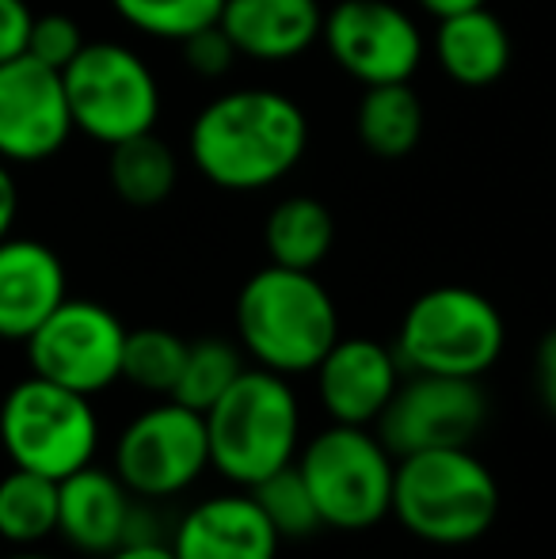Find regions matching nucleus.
<instances>
[{"label": "nucleus", "mask_w": 556, "mask_h": 559, "mask_svg": "<svg viewBox=\"0 0 556 559\" xmlns=\"http://www.w3.org/2000/svg\"><path fill=\"white\" fill-rule=\"evenodd\" d=\"M111 472L149 502L187 495L210 472L206 419L194 407L161 396L145 404L111 445Z\"/></svg>", "instance_id": "nucleus-8"}, {"label": "nucleus", "mask_w": 556, "mask_h": 559, "mask_svg": "<svg viewBox=\"0 0 556 559\" xmlns=\"http://www.w3.org/2000/svg\"><path fill=\"white\" fill-rule=\"evenodd\" d=\"M202 419L210 438V472L245 491L294 464L305 442L297 389L289 377L263 366H245Z\"/></svg>", "instance_id": "nucleus-4"}, {"label": "nucleus", "mask_w": 556, "mask_h": 559, "mask_svg": "<svg viewBox=\"0 0 556 559\" xmlns=\"http://www.w3.org/2000/svg\"><path fill=\"white\" fill-rule=\"evenodd\" d=\"M248 491H252V499L260 502L268 522L275 525L282 545H301V540L317 537V533L324 530V522H320V514H317V502H312L297 464H286V468H279L275 476L248 487Z\"/></svg>", "instance_id": "nucleus-26"}, {"label": "nucleus", "mask_w": 556, "mask_h": 559, "mask_svg": "<svg viewBox=\"0 0 556 559\" xmlns=\"http://www.w3.org/2000/svg\"><path fill=\"white\" fill-rule=\"evenodd\" d=\"M35 12L27 8V0H0V61H12L27 50V35Z\"/></svg>", "instance_id": "nucleus-30"}, {"label": "nucleus", "mask_w": 556, "mask_h": 559, "mask_svg": "<svg viewBox=\"0 0 556 559\" xmlns=\"http://www.w3.org/2000/svg\"><path fill=\"white\" fill-rule=\"evenodd\" d=\"M401 377L404 366L393 346L366 335H340L312 369L317 400L328 423H343V427H374L393 400Z\"/></svg>", "instance_id": "nucleus-14"}, {"label": "nucleus", "mask_w": 556, "mask_h": 559, "mask_svg": "<svg viewBox=\"0 0 556 559\" xmlns=\"http://www.w3.org/2000/svg\"><path fill=\"white\" fill-rule=\"evenodd\" d=\"M309 126L301 107L275 88H237L202 107L191 126L199 171L225 191H260L297 168Z\"/></svg>", "instance_id": "nucleus-1"}, {"label": "nucleus", "mask_w": 556, "mask_h": 559, "mask_svg": "<svg viewBox=\"0 0 556 559\" xmlns=\"http://www.w3.org/2000/svg\"><path fill=\"white\" fill-rule=\"evenodd\" d=\"M130 328L107 305L66 297L27 335V366L46 381L81 396H104L122 381V350Z\"/></svg>", "instance_id": "nucleus-10"}, {"label": "nucleus", "mask_w": 556, "mask_h": 559, "mask_svg": "<svg viewBox=\"0 0 556 559\" xmlns=\"http://www.w3.org/2000/svg\"><path fill=\"white\" fill-rule=\"evenodd\" d=\"M99 559H176V552L168 540H134V545H119Z\"/></svg>", "instance_id": "nucleus-33"}, {"label": "nucleus", "mask_w": 556, "mask_h": 559, "mask_svg": "<svg viewBox=\"0 0 556 559\" xmlns=\"http://www.w3.org/2000/svg\"><path fill=\"white\" fill-rule=\"evenodd\" d=\"M96 400L27 373L0 396V449L8 464L66 479L99 456Z\"/></svg>", "instance_id": "nucleus-6"}, {"label": "nucleus", "mask_w": 556, "mask_h": 559, "mask_svg": "<svg viewBox=\"0 0 556 559\" xmlns=\"http://www.w3.org/2000/svg\"><path fill=\"white\" fill-rule=\"evenodd\" d=\"M423 8H427L430 15H453V12H469V8H481V4H488V0H419Z\"/></svg>", "instance_id": "nucleus-34"}, {"label": "nucleus", "mask_w": 556, "mask_h": 559, "mask_svg": "<svg viewBox=\"0 0 556 559\" xmlns=\"http://www.w3.org/2000/svg\"><path fill=\"white\" fill-rule=\"evenodd\" d=\"M111 4L130 27L184 43L187 35L222 20L225 0H111Z\"/></svg>", "instance_id": "nucleus-27"}, {"label": "nucleus", "mask_w": 556, "mask_h": 559, "mask_svg": "<svg viewBox=\"0 0 556 559\" xmlns=\"http://www.w3.org/2000/svg\"><path fill=\"white\" fill-rule=\"evenodd\" d=\"M499 479L469 445L397 456L393 518L430 548H469L499 522Z\"/></svg>", "instance_id": "nucleus-2"}, {"label": "nucleus", "mask_w": 556, "mask_h": 559, "mask_svg": "<svg viewBox=\"0 0 556 559\" xmlns=\"http://www.w3.org/2000/svg\"><path fill=\"white\" fill-rule=\"evenodd\" d=\"M504 346L507 324L492 297L469 286H435L409 305L393 350L404 373L481 381L504 358Z\"/></svg>", "instance_id": "nucleus-7"}, {"label": "nucleus", "mask_w": 556, "mask_h": 559, "mask_svg": "<svg viewBox=\"0 0 556 559\" xmlns=\"http://www.w3.org/2000/svg\"><path fill=\"white\" fill-rule=\"evenodd\" d=\"M168 545L176 559H279L282 552L275 525L245 487L191 502L171 522Z\"/></svg>", "instance_id": "nucleus-15"}, {"label": "nucleus", "mask_w": 556, "mask_h": 559, "mask_svg": "<svg viewBox=\"0 0 556 559\" xmlns=\"http://www.w3.org/2000/svg\"><path fill=\"white\" fill-rule=\"evenodd\" d=\"M0 548H4V545H0Z\"/></svg>", "instance_id": "nucleus-36"}, {"label": "nucleus", "mask_w": 556, "mask_h": 559, "mask_svg": "<svg viewBox=\"0 0 556 559\" xmlns=\"http://www.w3.org/2000/svg\"><path fill=\"white\" fill-rule=\"evenodd\" d=\"M335 240V222L328 214L324 202L309 199V194H294L282 199L268 217L263 228V243H268L271 263L289 266V271H317L328 259Z\"/></svg>", "instance_id": "nucleus-20"}, {"label": "nucleus", "mask_w": 556, "mask_h": 559, "mask_svg": "<svg viewBox=\"0 0 556 559\" xmlns=\"http://www.w3.org/2000/svg\"><path fill=\"white\" fill-rule=\"evenodd\" d=\"M69 297L66 263L43 240H0V338L27 343V335Z\"/></svg>", "instance_id": "nucleus-17"}, {"label": "nucleus", "mask_w": 556, "mask_h": 559, "mask_svg": "<svg viewBox=\"0 0 556 559\" xmlns=\"http://www.w3.org/2000/svg\"><path fill=\"white\" fill-rule=\"evenodd\" d=\"M73 130L92 141L119 145L149 133L161 115V88L149 66L119 43H84V50L61 69Z\"/></svg>", "instance_id": "nucleus-9"}, {"label": "nucleus", "mask_w": 556, "mask_h": 559, "mask_svg": "<svg viewBox=\"0 0 556 559\" xmlns=\"http://www.w3.org/2000/svg\"><path fill=\"white\" fill-rule=\"evenodd\" d=\"M358 138L381 160H401L423 138V104L409 81L370 84L358 104Z\"/></svg>", "instance_id": "nucleus-22"}, {"label": "nucleus", "mask_w": 556, "mask_h": 559, "mask_svg": "<svg viewBox=\"0 0 556 559\" xmlns=\"http://www.w3.org/2000/svg\"><path fill=\"white\" fill-rule=\"evenodd\" d=\"M217 23L245 58L286 61L317 43L324 12L317 0H225Z\"/></svg>", "instance_id": "nucleus-18"}, {"label": "nucleus", "mask_w": 556, "mask_h": 559, "mask_svg": "<svg viewBox=\"0 0 556 559\" xmlns=\"http://www.w3.org/2000/svg\"><path fill=\"white\" fill-rule=\"evenodd\" d=\"M138 495L111 472V464H84L58 479V537L81 556H107L127 540Z\"/></svg>", "instance_id": "nucleus-16"}, {"label": "nucleus", "mask_w": 556, "mask_h": 559, "mask_svg": "<svg viewBox=\"0 0 556 559\" xmlns=\"http://www.w3.org/2000/svg\"><path fill=\"white\" fill-rule=\"evenodd\" d=\"M297 472L309 487L324 530L366 533L393 518L397 456L374 427L328 423L297 449Z\"/></svg>", "instance_id": "nucleus-5"}, {"label": "nucleus", "mask_w": 556, "mask_h": 559, "mask_svg": "<svg viewBox=\"0 0 556 559\" xmlns=\"http://www.w3.org/2000/svg\"><path fill=\"white\" fill-rule=\"evenodd\" d=\"M0 559H61V556H50L43 548H12V552H0Z\"/></svg>", "instance_id": "nucleus-35"}, {"label": "nucleus", "mask_w": 556, "mask_h": 559, "mask_svg": "<svg viewBox=\"0 0 556 559\" xmlns=\"http://www.w3.org/2000/svg\"><path fill=\"white\" fill-rule=\"evenodd\" d=\"M107 176H111V187L122 202H130V206H161L176 191L179 164L176 153L149 130L111 145Z\"/></svg>", "instance_id": "nucleus-23"}, {"label": "nucleus", "mask_w": 556, "mask_h": 559, "mask_svg": "<svg viewBox=\"0 0 556 559\" xmlns=\"http://www.w3.org/2000/svg\"><path fill=\"white\" fill-rule=\"evenodd\" d=\"M184 361L187 338H179L168 328H134L127 332V350H122V381L153 400L171 396L179 373H184Z\"/></svg>", "instance_id": "nucleus-25"}, {"label": "nucleus", "mask_w": 556, "mask_h": 559, "mask_svg": "<svg viewBox=\"0 0 556 559\" xmlns=\"http://www.w3.org/2000/svg\"><path fill=\"white\" fill-rule=\"evenodd\" d=\"M58 537V479L27 468L0 476V545L43 548Z\"/></svg>", "instance_id": "nucleus-21"}, {"label": "nucleus", "mask_w": 556, "mask_h": 559, "mask_svg": "<svg viewBox=\"0 0 556 559\" xmlns=\"http://www.w3.org/2000/svg\"><path fill=\"white\" fill-rule=\"evenodd\" d=\"M73 133L61 73L31 53L0 61V160L38 164Z\"/></svg>", "instance_id": "nucleus-13"}, {"label": "nucleus", "mask_w": 556, "mask_h": 559, "mask_svg": "<svg viewBox=\"0 0 556 559\" xmlns=\"http://www.w3.org/2000/svg\"><path fill=\"white\" fill-rule=\"evenodd\" d=\"M15 210H20V194H15V179H12V171H8V164L0 160V240H4V236H12Z\"/></svg>", "instance_id": "nucleus-32"}, {"label": "nucleus", "mask_w": 556, "mask_h": 559, "mask_svg": "<svg viewBox=\"0 0 556 559\" xmlns=\"http://www.w3.org/2000/svg\"><path fill=\"white\" fill-rule=\"evenodd\" d=\"M438 61L450 81L465 84V88H484V84H496L511 66V35H507L504 20L488 12V4L442 15Z\"/></svg>", "instance_id": "nucleus-19"}, {"label": "nucleus", "mask_w": 556, "mask_h": 559, "mask_svg": "<svg viewBox=\"0 0 556 559\" xmlns=\"http://www.w3.org/2000/svg\"><path fill=\"white\" fill-rule=\"evenodd\" d=\"M328 53L343 73L370 84H401L423 61V35L393 0H340L320 27Z\"/></svg>", "instance_id": "nucleus-12"}, {"label": "nucleus", "mask_w": 556, "mask_h": 559, "mask_svg": "<svg viewBox=\"0 0 556 559\" xmlns=\"http://www.w3.org/2000/svg\"><path fill=\"white\" fill-rule=\"evenodd\" d=\"M179 46H184L187 66L199 76H222V73H229V66L237 61V46L229 43L222 23H210V27L194 31V35H187Z\"/></svg>", "instance_id": "nucleus-29"}, {"label": "nucleus", "mask_w": 556, "mask_h": 559, "mask_svg": "<svg viewBox=\"0 0 556 559\" xmlns=\"http://www.w3.org/2000/svg\"><path fill=\"white\" fill-rule=\"evenodd\" d=\"M81 50H84V35H81V27H76V20H69V15H61V12H50V15H35L31 35H27V50L23 53H31L35 61H43V66L61 73Z\"/></svg>", "instance_id": "nucleus-28"}, {"label": "nucleus", "mask_w": 556, "mask_h": 559, "mask_svg": "<svg viewBox=\"0 0 556 559\" xmlns=\"http://www.w3.org/2000/svg\"><path fill=\"white\" fill-rule=\"evenodd\" d=\"M488 412V392L476 377L404 373L374 430L393 456L458 449L476 442Z\"/></svg>", "instance_id": "nucleus-11"}, {"label": "nucleus", "mask_w": 556, "mask_h": 559, "mask_svg": "<svg viewBox=\"0 0 556 559\" xmlns=\"http://www.w3.org/2000/svg\"><path fill=\"white\" fill-rule=\"evenodd\" d=\"M340 338L335 301L312 271L268 263L237 294V343L252 366L305 377Z\"/></svg>", "instance_id": "nucleus-3"}, {"label": "nucleus", "mask_w": 556, "mask_h": 559, "mask_svg": "<svg viewBox=\"0 0 556 559\" xmlns=\"http://www.w3.org/2000/svg\"><path fill=\"white\" fill-rule=\"evenodd\" d=\"M534 389L542 407L556 419V328L542 335V343L534 350Z\"/></svg>", "instance_id": "nucleus-31"}, {"label": "nucleus", "mask_w": 556, "mask_h": 559, "mask_svg": "<svg viewBox=\"0 0 556 559\" xmlns=\"http://www.w3.org/2000/svg\"><path fill=\"white\" fill-rule=\"evenodd\" d=\"M245 366L248 361L240 343L214 338V335L194 338V343H187V361L176 389H171V400L194 407V412H210L225 396V389L245 373Z\"/></svg>", "instance_id": "nucleus-24"}]
</instances>
